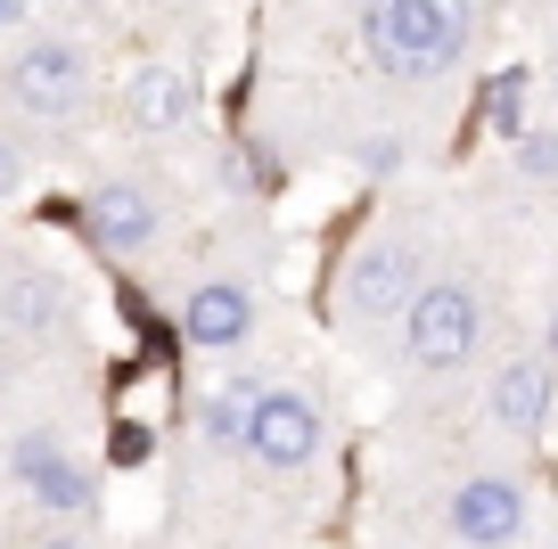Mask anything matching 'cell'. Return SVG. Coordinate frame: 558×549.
<instances>
[{
	"label": "cell",
	"mask_w": 558,
	"mask_h": 549,
	"mask_svg": "<svg viewBox=\"0 0 558 549\" xmlns=\"http://www.w3.org/2000/svg\"><path fill=\"white\" fill-rule=\"evenodd\" d=\"M469 0H362V50L402 83H436L469 58Z\"/></svg>",
	"instance_id": "6da1fadb"
},
{
	"label": "cell",
	"mask_w": 558,
	"mask_h": 549,
	"mask_svg": "<svg viewBox=\"0 0 558 549\" xmlns=\"http://www.w3.org/2000/svg\"><path fill=\"white\" fill-rule=\"evenodd\" d=\"M476 337H485V304L460 279H418V295L402 304V353H411V369L444 378V369H460L476 353Z\"/></svg>",
	"instance_id": "7a4b0ae2"
},
{
	"label": "cell",
	"mask_w": 558,
	"mask_h": 549,
	"mask_svg": "<svg viewBox=\"0 0 558 549\" xmlns=\"http://www.w3.org/2000/svg\"><path fill=\"white\" fill-rule=\"evenodd\" d=\"M411 295H418V246L411 239H369V246H353V263L337 271V320L345 328L395 320Z\"/></svg>",
	"instance_id": "3957f363"
},
{
	"label": "cell",
	"mask_w": 558,
	"mask_h": 549,
	"mask_svg": "<svg viewBox=\"0 0 558 549\" xmlns=\"http://www.w3.org/2000/svg\"><path fill=\"white\" fill-rule=\"evenodd\" d=\"M83 90H90V66H83L74 41H25V50L9 58V99H17L25 115H41V123L74 115Z\"/></svg>",
	"instance_id": "277c9868"
},
{
	"label": "cell",
	"mask_w": 558,
	"mask_h": 549,
	"mask_svg": "<svg viewBox=\"0 0 558 549\" xmlns=\"http://www.w3.org/2000/svg\"><path fill=\"white\" fill-rule=\"evenodd\" d=\"M246 451H255L263 467H304L320 451V411L304 394H255V411H246Z\"/></svg>",
	"instance_id": "5b68a950"
},
{
	"label": "cell",
	"mask_w": 558,
	"mask_h": 549,
	"mask_svg": "<svg viewBox=\"0 0 558 549\" xmlns=\"http://www.w3.org/2000/svg\"><path fill=\"white\" fill-rule=\"evenodd\" d=\"M518 525H525V492L509 476H469L452 492V533L469 549H509V541H518Z\"/></svg>",
	"instance_id": "8992f818"
},
{
	"label": "cell",
	"mask_w": 558,
	"mask_h": 549,
	"mask_svg": "<svg viewBox=\"0 0 558 549\" xmlns=\"http://www.w3.org/2000/svg\"><path fill=\"white\" fill-rule=\"evenodd\" d=\"M181 337L197 344V353H230V344L255 337V295L239 288V279H206V288L181 304Z\"/></svg>",
	"instance_id": "52a82bcc"
},
{
	"label": "cell",
	"mask_w": 558,
	"mask_h": 549,
	"mask_svg": "<svg viewBox=\"0 0 558 549\" xmlns=\"http://www.w3.org/2000/svg\"><path fill=\"white\" fill-rule=\"evenodd\" d=\"M9 467H17V484L41 500V509H58V516H83L90 509V476L50 443V435H25V443L9 451Z\"/></svg>",
	"instance_id": "ba28073f"
},
{
	"label": "cell",
	"mask_w": 558,
	"mask_h": 549,
	"mask_svg": "<svg viewBox=\"0 0 558 549\" xmlns=\"http://www.w3.org/2000/svg\"><path fill=\"white\" fill-rule=\"evenodd\" d=\"M83 230L107 246V255H140V246L157 239V197L132 190V181H107V190H90Z\"/></svg>",
	"instance_id": "9c48e42d"
},
{
	"label": "cell",
	"mask_w": 558,
	"mask_h": 549,
	"mask_svg": "<svg viewBox=\"0 0 558 549\" xmlns=\"http://www.w3.org/2000/svg\"><path fill=\"white\" fill-rule=\"evenodd\" d=\"M132 123H140V132H190V123H197V74L173 66V58L140 66L132 74Z\"/></svg>",
	"instance_id": "30bf717a"
},
{
	"label": "cell",
	"mask_w": 558,
	"mask_h": 549,
	"mask_svg": "<svg viewBox=\"0 0 558 549\" xmlns=\"http://www.w3.org/2000/svg\"><path fill=\"white\" fill-rule=\"evenodd\" d=\"M550 418V361H509L493 378V427L501 435H534Z\"/></svg>",
	"instance_id": "8fae6325"
},
{
	"label": "cell",
	"mask_w": 558,
	"mask_h": 549,
	"mask_svg": "<svg viewBox=\"0 0 558 549\" xmlns=\"http://www.w3.org/2000/svg\"><path fill=\"white\" fill-rule=\"evenodd\" d=\"M58 279H41V271H25V279H9V328H50L58 320Z\"/></svg>",
	"instance_id": "7c38bea8"
},
{
	"label": "cell",
	"mask_w": 558,
	"mask_h": 549,
	"mask_svg": "<svg viewBox=\"0 0 558 549\" xmlns=\"http://www.w3.org/2000/svg\"><path fill=\"white\" fill-rule=\"evenodd\" d=\"M255 394H263V386H222V394L206 402V435H214V443H239V435H246V411H255Z\"/></svg>",
	"instance_id": "4fadbf2b"
},
{
	"label": "cell",
	"mask_w": 558,
	"mask_h": 549,
	"mask_svg": "<svg viewBox=\"0 0 558 549\" xmlns=\"http://www.w3.org/2000/svg\"><path fill=\"white\" fill-rule=\"evenodd\" d=\"M485 123L493 132H525V74H501V83L485 90Z\"/></svg>",
	"instance_id": "5bb4252c"
},
{
	"label": "cell",
	"mask_w": 558,
	"mask_h": 549,
	"mask_svg": "<svg viewBox=\"0 0 558 549\" xmlns=\"http://www.w3.org/2000/svg\"><path fill=\"white\" fill-rule=\"evenodd\" d=\"M518 164L534 172V181H550V172H558V139H550V132H534V139L518 148Z\"/></svg>",
	"instance_id": "9a60e30c"
},
{
	"label": "cell",
	"mask_w": 558,
	"mask_h": 549,
	"mask_svg": "<svg viewBox=\"0 0 558 549\" xmlns=\"http://www.w3.org/2000/svg\"><path fill=\"white\" fill-rule=\"evenodd\" d=\"M116 460H123V467L148 460V427H116Z\"/></svg>",
	"instance_id": "2e32d148"
},
{
	"label": "cell",
	"mask_w": 558,
	"mask_h": 549,
	"mask_svg": "<svg viewBox=\"0 0 558 549\" xmlns=\"http://www.w3.org/2000/svg\"><path fill=\"white\" fill-rule=\"evenodd\" d=\"M17 181H25V164H17V148H9V139H0V206H9V197H17Z\"/></svg>",
	"instance_id": "e0dca14e"
},
{
	"label": "cell",
	"mask_w": 558,
	"mask_h": 549,
	"mask_svg": "<svg viewBox=\"0 0 558 549\" xmlns=\"http://www.w3.org/2000/svg\"><path fill=\"white\" fill-rule=\"evenodd\" d=\"M25 17V0H0V25H17Z\"/></svg>",
	"instance_id": "ac0fdd59"
},
{
	"label": "cell",
	"mask_w": 558,
	"mask_h": 549,
	"mask_svg": "<svg viewBox=\"0 0 558 549\" xmlns=\"http://www.w3.org/2000/svg\"><path fill=\"white\" fill-rule=\"evenodd\" d=\"M50 549H83V541H50Z\"/></svg>",
	"instance_id": "d6986e66"
},
{
	"label": "cell",
	"mask_w": 558,
	"mask_h": 549,
	"mask_svg": "<svg viewBox=\"0 0 558 549\" xmlns=\"http://www.w3.org/2000/svg\"><path fill=\"white\" fill-rule=\"evenodd\" d=\"M550 344H558V320H550Z\"/></svg>",
	"instance_id": "ffe728a7"
}]
</instances>
